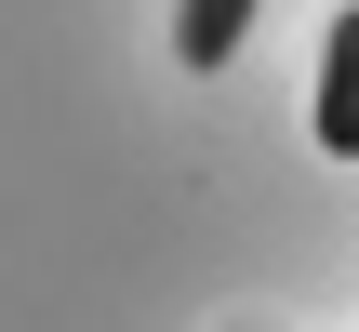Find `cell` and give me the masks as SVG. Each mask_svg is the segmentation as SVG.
<instances>
[{"label":"cell","mask_w":359,"mask_h":332,"mask_svg":"<svg viewBox=\"0 0 359 332\" xmlns=\"http://www.w3.org/2000/svg\"><path fill=\"white\" fill-rule=\"evenodd\" d=\"M306 133H320V160H359V0L320 27V106H306Z\"/></svg>","instance_id":"obj_1"},{"label":"cell","mask_w":359,"mask_h":332,"mask_svg":"<svg viewBox=\"0 0 359 332\" xmlns=\"http://www.w3.org/2000/svg\"><path fill=\"white\" fill-rule=\"evenodd\" d=\"M240 40H253V0H173V53H187L200 80H213Z\"/></svg>","instance_id":"obj_2"}]
</instances>
